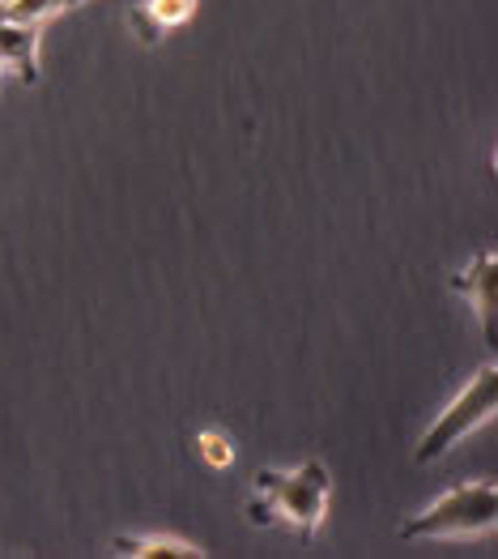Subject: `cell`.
I'll return each instance as SVG.
<instances>
[{
	"label": "cell",
	"mask_w": 498,
	"mask_h": 559,
	"mask_svg": "<svg viewBox=\"0 0 498 559\" xmlns=\"http://www.w3.org/2000/svg\"><path fill=\"white\" fill-rule=\"evenodd\" d=\"M498 521V487L490 478L460 483L444 491L435 504H426L417 516L401 525L405 543H435V538H477L490 534Z\"/></svg>",
	"instance_id": "6da1fadb"
},
{
	"label": "cell",
	"mask_w": 498,
	"mask_h": 559,
	"mask_svg": "<svg viewBox=\"0 0 498 559\" xmlns=\"http://www.w3.org/2000/svg\"><path fill=\"white\" fill-rule=\"evenodd\" d=\"M252 491L265 496L272 504L277 521H286L299 538H312L324 516H328V496H332V474L324 469V462H303L294 469H260L252 478Z\"/></svg>",
	"instance_id": "7a4b0ae2"
},
{
	"label": "cell",
	"mask_w": 498,
	"mask_h": 559,
	"mask_svg": "<svg viewBox=\"0 0 498 559\" xmlns=\"http://www.w3.org/2000/svg\"><path fill=\"white\" fill-rule=\"evenodd\" d=\"M498 411V368L486 364L482 372L473 376L452 402L444 406V415H435V423L426 427V436L417 440L413 449V462L417 466H430L435 457H444L448 449H456L464 436H473L482 423H490Z\"/></svg>",
	"instance_id": "3957f363"
},
{
	"label": "cell",
	"mask_w": 498,
	"mask_h": 559,
	"mask_svg": "<svg viewBox=\"0 0 498 559\" xmlns=\"http://www.w3.org/2000/svg\"><path fill=\"white\" fill-rule=\"evenodd\" d=\"M456 290L469 295V304L477 308L482 317V329H486V346L495 350L498 333H495V312H498V257L486 248L477 252L460 274H456Z\"/></svg>",
	"instance_id": "277c9868"
},
{
	"label": "cell",
	"mask_w": 498,
	"mask_h": 559,
	"mask_svg": "<svg viewBox=\"0 0 498 559\" xmlns=\"http://www.w3.org/2000/svg\"><path fill=\"white\" fill-rule=\"evenodd\" d=\"M0 64H9L26 86L39 82V26L0 17Z\"/></svg>",
	"instance_id": "5b68a950"
},
{
	"label": "cell",
	"mask_w": 498,
	"mask_h": 559,
	"mask_svg": "<svg viewBox=\"0 0 498 559\" xmlns=\"http://www.w3.org/2000/svg\"><path fill=\"white\" fill-rule=\"evenodd\" d=\"M111 556H133V559H162V556L201 559L205 551H201V547H192V543H183V538H158V534H149V538H136V534H120V538H111Z\"/></svg>",
	"instance_id": "8992f818"
},
{
	"label": "cell",
	"mask_w": 498,
	"mask_h": 559,
	"mask_svg": "<svg viewBox=\"0 0 498 559\" xmlns=\"http://www.w3.org/2000/svg\"><path fill=\"white\" fill-rule=\"evenodd\" d=\"M77 4L82 0H0V17L22 22V26H44L47 17H60Z\"/></svg>",
	"instance_id": "52a82bcc"
},
{
	"label": "cell",
	"mask_w": 498,
	"mask_h": 559,
	"mask_svg": "<svg viewBox=\"0 0 498 559\" xmlns=\"http://www.w3.org/2000/svg\"><path fill=\"white\" fill-rule=\"evenodd\" d=\"M196 453H201L205 466H214V469L234 466V440H230L227 431H214V427L196 431Z\"/></svg>",
	"instance_id": "ba28073f"
},
{
	"label": "cell",
	"mask_w": 498,
	"mask_h": 559,
	"mask_svg": "<svg viewBox=\"0 0 498 559\" xmlns=\"http://www.w3.org/2000/svg\"><path fill=\"white\" fill-rule=\"evenodd\" d=\"M196 4H201V0H145V13H149L162 31H175L183 22H192Z\"/></svg>",
	"instance_id": "9c48e42d"
},
{
	"label": "cell",
	"mask_w": 498,
	"mask_h": 559,
	"mask_svg": "<svg viewBox=\"0 0 498 559\" xmlns=\"http://www.w3.org/2000/svg\"><path fill=\"white\" fill-rule=\"evenodd\" d=\"M129 26L136 31V39H141V44H158V39H162V26H158V22L145 13V4L129 13Z\"/></svg>",
	"instance_id": "30bf717a"
},
{
	"label": "cell",
	"mask_w": 498,
	"mask_h": 559,
	"mask_svg": "<svg viewBox=\"0 0 498 559\" xmlns=\"http://www.w3.org/2000/svg\"><path fill=\"white\" fill-rule=\"evenodd\" d=\"M0 73H4V64H0Z\"/></svg>",
	"instance_id": "8fae6325"
}]
</instances>
